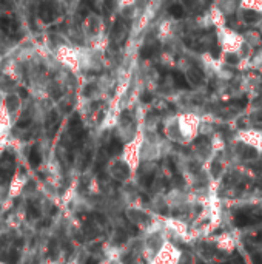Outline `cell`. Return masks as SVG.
Returning <instances> with one entry per match:
<instances>
[{"instance_id": "cell-12", "label": "cell", "mask_w": 262, "mask_h": 264, "mask_svg": "<svg viewBox=\"0 0 262 264\" xmlns=\"http://www.w3.org/2000/svg\"><path fill=\"white\" fill-rule=\"evenodd\" d=\"M170 14L173 16V17H176V19H179V17H182V8L181 7H171L170 8Z\"/></svg>"}, {"instance_id": "cell-13", "label": "cell", "mask_w": 262, "mask_h": 264, "mask_svg": "<svg viewBox=\"0 0 262 264\" xmlns=\"http://www.w3.org/2000/svg\"><path fill=\"white\" fill-rule=\"evenodd\" d=\"M10 19H7V17H0V28L2 30H8L10 28Z\"/></svg>"}, {"instance_id": "cell-14", "label": "cell", "mask_w": 262, "mask_h": 264, "mask_svg": "<svg viewBox=\"0 0 262 264\" xmlns=\"http://www.w3.org/2000/svg\"><path fill=\"white\" fill-rule=\"evenodd\" d=\"M7 104H8V108H16L17 107V99L14 98V96H10V98L7 99Z\"/></svg>"}, {"instance_id": "cell-8", "label": "cell", "mask_w": 262, "mask_h": 264, "mask_svg": "<svg viewBox=\"0 0 262 264\" xmlns=\"http://www.w3.org/2000/svg\"><path fill=\"white\" fill-rule=\"evenodd\" d=\"M40 17H42V20H45V22H51L53 20V17H54V14H53V10H51V7L50 5H42V8H40Z\"/></svg>"}, {"instance_id": "cell-4", "label": "cell", "mask_w": 262, "mask_h": 264, "mask_svg": "<svg viewBox=\"0 0 262 264\" xmlns=\"http://www.w3.org/2000/svg\"><path fill=\"white\" fill-rule=\"evenodd\" d=\"M241 34H242L244 42L251 48L253 51L262 46V36L259 34V31H257L256 28H248V30H245V31L241 33Z\"/></svg>"}, {"instance_id": "cell-15", "label": "cell", "mask_w": 262, "mask_h": 264, "mask_svg": "<svg viewBox=\"0 0 262 264\" xmlns=\"http://www.w3.org/2000/svg\"><path fill=\"white\" fill-rule=\"evenodd\" d=\"M142 101H144V102H150L151 101V94L150 93H144V94H142Z\"/></svg>"}, {"instance_id": "cell-9", "label": "cell", "mask_w": 262, "mask_h": 264, "mask_svg": "<svg viewBox=\"0 0 262 264\" xmlns=\"http://www.w3.org/2000/svg\"><path fill=\"white\" fill-rule=\"evenodd\" d=\"M40 161H42V158H40L39 150H37L36 147H33V149H31V153H30V164H31L33 167H37V165L40 164Z\"/></svg>"}, {"instance_id": "cell-1", "label": "cell", "mask_w": 262, "mask_h": 264, "mask_svg": "<svg viewBox=\"0 0 262 264\" xmlns=\"http://www.w3.org/2000/svg\"><path fill=\"white\" fill-rule=\"evenodd\" d=\"M218 42L222 53H239L241 46L244 43L242 34L234 31L233 28H228L227 25L219 28L218 33Z\"/></svg>"}, {"instance_id": "cell-11", "label": "cell", "mask_w": 262, "mask_h": 264, "mask_svg": "<svg viewBox=\"0 0 262 264\" xmlns=\"http://www.w3.org/2000/svg\"><path fill=\"white\" fill-rule=\"evenodd\" d=\"M153 53H154V48H151V46H145L144 50L140 51V56L144 57V59H148V57L153 56Z\"/></svg>"}, {"instance_id": "cell-6", "label": "cell", "mask_w": 262, "mask_h": 264, "mask_svg": "<svg viewBox=\"0 0 262 264\" xmlns=\"http://www.w3.org/2000/svg\"><path fill=\"white\" fill-rule=\"evenodd\" d=\"M248 70L262 71V46L253 51V54L248 60Z\"/></svg>"}, {"instance_id": "cell-10", "label": "cell", "mask_w": 262, "mask_h": 264, "mask_svg": "<svg viewBox=\"0 0 262 264\" xmlns=\"http://www.w3.org/2000/svg\"><path fill=\"white\" fill-rule=\"evenodd\" d=\"M110 152L113 153V155H119L122 152V144H121V141H117V139H114L113 142H111V146H110Z\"/></svg>"}, {"instance_id": "cell-16", "label": "cell", "mask_w": 262, "mask_h": 264, "mask_svg": "<svg viewBox=\"0 0 262 264\" xmlns=\"http://www.w3.org/2000/svg\"><path fill=\"white\" fill-rule=\"evenodd\" d=\"M27 94H28V93H27V90H25V88H22V90H20V96H22V98H25Z\"/></svg>"}, {"instance_id": "cell-2", "label": "cell", "mask_w": 262, "mask_h": 264, "mask_svg": "<svg viewBox=\"0 0 262 264\" xmlns=\"http://www.w3.org/2000/svg\"><path fill=\"white\" fill-rule=\"evenodd\" d=\"M237 141L242 146L253 149L254 152H262V131L260 130H241L237 133Z\"/></svg>"}, {"instance_id": "cell-18", "label": "cell", "mask_w": 262, "mask_h": 264, "mask_svg": "<svg viewBox=\"0 0 262 264\" xmlns=\"http://www.w3.org/2000/svg\"><path fill=\"white\" fill-rule=\"evenodd\" d=\"M98 261L96 259H90V261H86V264H96Z\"/></svg>"}, {"instance_id": "cell-17", "label": "cell", "mask_w": 262, "mask_h": 264, "mask_svg": "<svg viewBox=\"0 0 262 264\" xmlns=\"http://www.w3.org/2000/svg\"><path fill=\"white\" fill-rule=\"evenodd\" d=\"M256 30H257V31H259V34H260V36H262V22H260V23H259V27H257V28H256Z\"/></svg>"}, {"instance_id": "cell-3", "label": "cell", "mask_w": 262, "mask_h": 264, "mask_svg": "<svg viewBox=\"0 0 262 264\" xmlns=\"http://www.w3.org/2000/svg\"><path fill=\"white\" fill-rule=\"evenodd\" d=\"M236 17H237V20H239L241 25L248 27V28H257L259 23L262 22V14L256 13V11H251V10L239 8L236 13Z\"/></svg>"}, {"instance_id": "cell-7", "label": "cell", "mask_w": 262, "mask_h": 264, "mask_svg": "<svg viewBox=\"0 0 262 264\" xmlns=\"http://www.w3.org/2000/svg\"><path fill=\"white\" fill-rule=\"evenodd\" d=\"M239 8L251 10L262 14V0H239Z\"/></svg>"}, {"instance_id": "cell-5", "label": "cell", "mask_w": 262, "mask_h": 264, "mask_svg": "<svg viewBox=\"0 0 262 264\" xmlns=\"http://www.w3.org/2000/svg\"><path fill=\"white\" fill-rule=\"evenodd\" d=\"M225 17L236 16L237 10H239V0H221L219 8H218Z\"/></svg>"}]
</instances>
